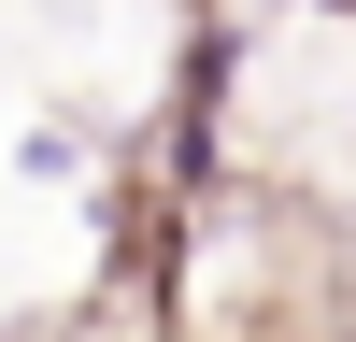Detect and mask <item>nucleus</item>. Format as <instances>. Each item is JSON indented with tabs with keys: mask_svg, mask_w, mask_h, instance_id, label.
I'll return each mask as SVG.
<instances>
[{
	"mask_svg": "<svg viewBox=\"0 0 356 342\" xmlns=\"http://www.w3.org/2000/svg\"><path fill=\"white\" fill-rule=\"evenodd\" d=\"M15 171L29 186H86V171H100V129H86V114H43V129H15Z\"/></svg>",
	"mask_w": 356,
	"mask_h": 342,
	"instance_id": "nucleus-1",
	"label": "nucleus"
}]
</instances>
